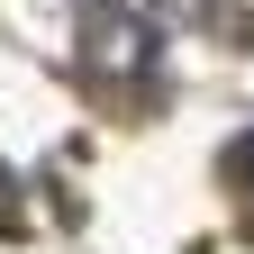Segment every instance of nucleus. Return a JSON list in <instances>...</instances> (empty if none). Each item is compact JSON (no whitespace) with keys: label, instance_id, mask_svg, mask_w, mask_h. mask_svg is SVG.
I'll return each mask as SVG.
<instances>
[{"label":"nucleus","instance_id":"1","mask_svg":"<svg viewBox=\"0 0 254 254\" xmlns=\"http://www.w3.org/2000/svg\"><path fill=\"white\" fill-rule=\"evenodd\" d=\"M82 55L100 64V73H145V55H154L145 9H127V0H82Z\"/></svg>","mask_w":254,"mask_h":254},{"label":"nucleus","instance_id":"2","mask_svg":"<svg viewBox=\"0 0 254 254\" xmlns=\"http://www.w3.org/2000/svg\"><path fill=\"white\" fill-rule=\"evenodd\" d=\"M227 173H236V182L254 190V136H236V154H227Z\"/></svg>","mask_w":254,"mask_h":254}]
</instances>
